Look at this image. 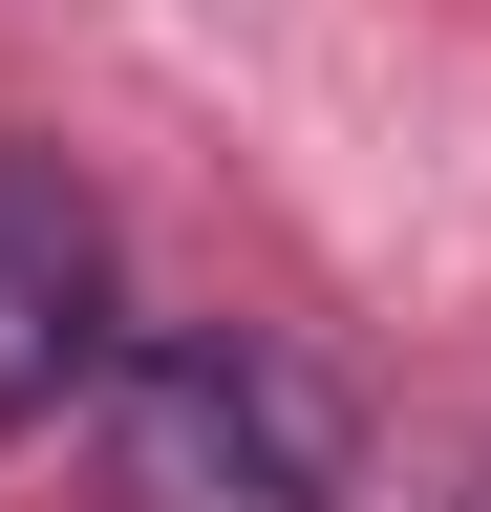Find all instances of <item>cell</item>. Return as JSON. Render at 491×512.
<instances>
[{"label": "cell", "mask_w": 491, "mask_h": 512, "mask_svg": "<svg viewBox=\"0 0 491 512\" xmlns=\"http://www.w3.org/2000/svg\"><path fill=\"white\" fill-rule=\"evenodd\" d=\"M86 491L107 512H342V406L278 342H107L86 384Z\"/></svg>", "instance_id": "6da1fadb"}, {"label": "cell", "mask_w": 491, "mask_h": 512, "mask_svg": "<svg viewBox=\"0 0 491 512\" xmlns=\"http://www.w3.org/2000/svg\"><path fill=\"white\" fill-rule=\"evenodd\" d=\"M65 384H107V214L43 150H0V448H22Z\"/></svg>", "instance_id": "7a4b0ae2"}]
</instances>
